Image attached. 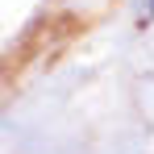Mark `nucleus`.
Segmentation results:
<instances>
[{"label": "nucleus", "mask_w": 154, "mask_h": 154, "mask_svg": "<svg viewBox=\"0 0 154 154\" xmlns=\"http://www.w3.org/2000/svg\"><path fill=\"white\" fill-rule=\"evenodd\" d=\"M146 17H154V0H142V21Z\"/></svg>", "instance_id": "f257e3e1"}]
</instances>
